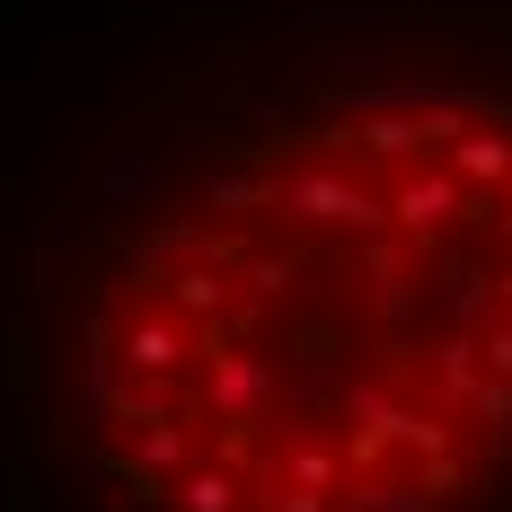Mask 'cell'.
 Masks as SVG:
<instances>
[{
	"label": "cell",
	"instance_id": "cell-1",
	"mask_svg": "<svg viewBox=\"0 0 512 512\" xmlns=\"http://www.w3.org/2000/svg\"><path fill=\"white\" fill-rule=\"evenodd\" d=\"M159 512H248V468L230 460V451H204L195 468H177V477H168Z\"/></svg>",
	"mask_w": 512,
	"mask_h": 512
}]
</instances>
